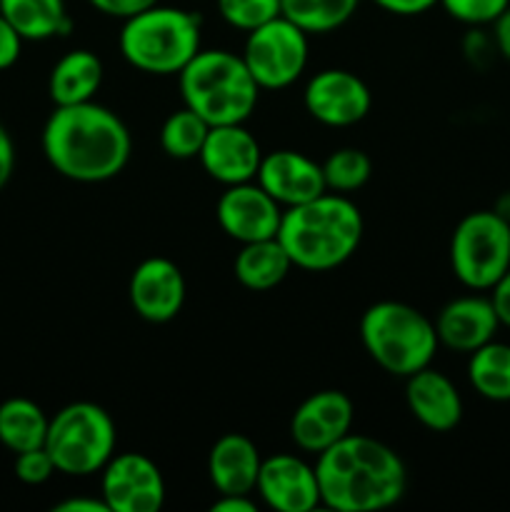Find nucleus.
Returning <instances> with one entry per match:
<instances>
[{
	"label": "nucleus",
	"instance_id": "2eb2a0df",
	"mask_svg": "<svg viewBox=\"0 0 510 512\" xmlns=\"http://www.w3.org/2000/svg\"><path fill=\"white\" fill-rule=\"evenodd\" d=\"M128 298L135 313L148 323H170L185 303L183 273L168 258H145L130 275Z\"/></svg>",
	"mask_w": 510,
	"mask_h": 512
},
{
	"label": "nucleus",
	"instance_id": "c85d7f7f",
	"mask_svg": "<svg viewBox=\"0 0 510 512\" xmlns=\"http://www.w3.org/2000/svg\"><path fill=\"white\" fill-rule=\"evenodd\" d=\"M218 13L230 28L250 33L268 20L283 15L280 0H218Z\"/></svg>",
	"mask_w": 510,
	"mask_h": 512
},
{
	"label": "nucleus",
	"instance_id": "e433bc0d",
	"mask_svg": "<svg viewBox=\"0 0 510 512\" xmlns=\"http://www.w3.org/2000/svg\"><path fill=\"white\" fill-rule=\"evenodd\" d=\"M213 512H255L258 503L253 500V495H218L213 505Z\"/></svg>",
	"mask_w": 510,
	"mask_h": 512
},
{
	"label": "nucleus",
	"instance_id": "20e7f679",
	"mask_svg": "<svg viewBox=\"0 0 510 512\" xmlns=\"http://www.w3.org/2000/svg\"><path fill=\"white\" fill-rule=\"evenodd\" d=\"M178 83L185 108L195 110L210 128L245 123L260 98V85L243 58L223 48H200L178 73Z\"/></svg>",
	"mask_w": 510,
	"mask_h": 512
},
{
	"label": "nucleus",
	"instance_id": "4c0bfd02",
	"mask_svg": "<svg viewBox=\"0 0 510 512\" xmlns=\"http://www.w3.org/2000/svg\"><path fill=\"white\" fill-rule=\"evenodd\" d=\"M53 512H110L103 498H65Z\"/></svg>",
	"mask_w": 510,
	"mask_h": 512
},
{
	"label": "nucleus",
	"instance_id": "ddd939ff",
	"mask_svg": "<svg viewBox=\"0 0 510 512\" xmlns=\"http://www.w3.org/2000/svg\"><path fill=\"white\" fill-rule=\"evenodd\" d=\"M353 400L340 390H320L298 405L290 418V438L303 453L320 455L353 433Z\"/></svg>",
	"mask_w": 510,
	"mask_h": 512
},
{
	"label": "nucleus",
	"instance_id": "9b49d317",
	"mask_svg": "<svg viewBox=\"0 0 510 512\" xmlns=\"http://www.w3.org/2000/svg\"><path fill=\"white\" fill-rule=\"evenodd\" d=\"M303 105L313 120L328 128H350L370 113L373 95L355 73L343 68H328L308 80Z\"/></svg>",
	"mask_w": 510,
	"mask_h": 512
},
{
	"label": "nucleus",
	"instance_id": "473e14b6",
	"mask_svg": "<svg viewBox=\"0 0 510 512\" xmlns=\"http://www.w3.org/2000/svg\"><path fill=\"white\" fill-rule=\"evenodd\" d=\"M88 3L103 15H108V18L125 20L130 15L140 13V10L150 8V5L160 3V0H88Z\"/></svg>",
	"mask_w": 510,
	"mask_h": 512
},
{
	"label": "nucleus",
	"instance_id": "f704fd0d",
	"mask_svg": "<svg viewBox=\"0 0 510 512\" xmlns=\"http://www.w3.org/2000/svg\"><path fill=\"white\" fill-rule=\"evenodd\" d=\"M15 170V145L5 125L0 123V190L10 183Z\"/></svg>",
	"mask_w": 510,
	"mask_h": 512
},
{
	"label": "nucleus",
	"instance_id": "39448f33",
	"mask_svg": "<svg viewBox=\"0 0 510 512\" xmlns=\"http://www.w3.org/2000/svg\"><path fill=\"white\" fill-rule=\"evenodd\" d=\"M200 43V15L160 3L125 18L118 35L123 58L150 75H178L200 53Z\"/></svg>",
	"mask_w": 510,
	"mask_h": 512
},
{
	"label": "nucleus",
	"instance_id": "2f4dec72",
	"mask_svg": "<svg viewBox=\"0 0 510 512\" xmlns=\"http://www.w3.org/2000/svg\"><path fill=\"white\" fill-rule=\"evenodd\" d=\"M23 43L25 40L20 38L18 30L0 15V70H8L10 65L18 63Z\"/></svg>",
	"mask_w": 510,
	"mask_h": 512
},
{
	"label": "nucleus",
	"instance_id": "7ed1b4c3",
	"mask_svg": "<svg viewBox=\"0 0 510 512\" xmlns=\"http://www.w3.org/2000/svg\"><path fill=\"white\" fill-rule=\"evenodd\" d=\"M363 215L340 193H323L308 203L283 210L278 240L293 268L325 273L348 263L363 240Z\"/></svg>",
	"mask_w": 510,
	"mask_h": 512
},
{
	"label": "nucleus",
	"instance_id": "1a4fd4ad",
	"mask_svg": "<svg viewBox=\"0 0 510 512\" xmlns=\"http://www.w3.org/2000/svg\"><path fill=\"white\" fill-rule=\"evenodd\" d=\"M308 50V33L285 15H278L250 30L240 58L260 90H283L305 73Z\"/></svg>",
	"mask_w": 510,
	"mask_h": 512
},
{
	"label": "nucleus",
	"instance_id": "a878e982",
	"mask_svg": "<svg viewBox=\"0 0 510 512\" xmlns=\"http://www.w3.org/2000/svg\"><path fill=\"white\" fill-rule=\"evenodd\" d=\"M360 0H280L288 20L308 35H325L343 28L358 10Z\"/></svg>",
	"mask_w": 510,
	"mask_h": 512
},
{
	"label": "nucleus",
	"instance_id": "bb28decb",
	"mask_svg": "<svg viewBox=\"0 0 510 512\" xmlns=\"http://www.w3.org/2000/svg\"><path fill=\"white\" fill-rule=\"evenodd\" d=\"M208 133L210 125L195 110L183 105V108L165 118L163 128H160V148L175 160L198 158Z\"/></svg>",
	"mask_w": 510,
	"mask_h": 512
},
{
	"label": "nucleus",
	"instance_id": "f8f14e48",
	"mask_svg": "<svg viewBox=\"0 0 510 512\" xmlns=\"http://www.w3.org/2000/svg\"><path fill=\"white\" fill-rule=\"evenodd\" d=\"M283 205L270 198L255 180L228 185L215 205V218L228 238L243 243L278 238Z\"/></svg>",
	"mask_w": 510,
	"mask_h": 512
},
{
	"label": "nucleus",
	"instance_id": "f3484780",
	"mask_svg": "<svg viewBox=\"0 0 510 512\" xmlns=\"http://www.w3.org/2000/svg\"><path fill=\"white\" fill-rule=\"evenodd\" d=\"M255 183L265 190L283 208L308 203L318 195L328 193L325 188L323 163H315L298 150H273L263 153Z\"/></svg>",
	"mask_w": 510,
	"mask_h": 512
},
{
	"label": "nucleus",
	"instance_id": "0eeeda50",
	"mask_svg": "<svg viewBox=\"0 0 510 512\" xmlns=\"http://www.w3.org/2000/svg\"><path fill=\"white\" fill-rule=\"evenodd\" d=\"M118 430L113 418L100 405L78 400L50 418L45 450L53 458L55 470L70 478H88L100 473L115 455Z\"/></svg>",
	"mask_w": 510,
	"mask_h": 512
},
{
	"label": "nucleus",
	"instance_id": "c9c22d12",
	"mask_svg": "<svg viewBox=\"0 0 510 512\" xmlns=\"http://www.w3.org/2000/svg\"><path fill=\"white\" fill-rule=\"evenodd\" d=\"M490 300L495 305V313H498L500 325L510 328V270L493 285L490 290Z\"/></svg>",
	"mask_w": 510,
	"mask_h": 512
},
{
	"label": "nucleus",
	"instance_id": "b1692460",
	"mask_svg": "<svg viewBox=\"0 0 510 512\" xmlns=\"http://www.w3.org/2000/svg\"><path fill=\"white\" fill-rule=\"evenodd\" d=\"M50 418L28 398H8L0 403V443L10 453L43 448Z\"/></svg>",
	"mask_w": 510,
	"mask_h": 512
},
{
	"label": "nucleus",
	"instance_id": "f257e3e1",
	"mask_svg": "<svg viewBox=\"0 0 510 512\" xmlns=\"http://www.w3.org/2000/svg\"><path fill=\"white\" fill-rule=\"evenodd\" d=\"M133 138L123 120L95 100L55 105L43 128V155L55 173L75 183H105L123 173Z\"/></svg>",
	"mask_w": 510,
	"mask_h": 512
},
{
	"label": "nucleus",
	"instance_id": "7c9ffc66",
	"mask_svg": "<svg viewBox=\"0 0 510 512\" xmlns=\"http://www.w3.org/2000/svg\"><path fill=\"white\" fill-rule=\"evenodd\" d=\"M15 478L25 485H43L53 478L58 470H55L53 458L50 453L43 448H33L25 450V453H15Z\"/></svg>",
	"mask_w": 510,
	"mask_h": 512
},
{
	"label": "nucleus",
	"instance_id": "6e6552de",
	"mask_svg": "<svg viewBox=\"0 0 510 512\" xmlns=\"http://www.w3.org/2000/svg\"><path fill=\"white\" fill-rule=\"evenodd\" d=\"M450 268L465 288L493 290L510 270V220L495 210L465 215L450 238Z\"/></svg>",
	"mask_w": 510,
	"mask_h": 512
},
{
	"label": "nucleus",
	"instance_id": "a211bd4d",
	"mask_svg": "<svg viewBox=\"0 0 510 512\" xmlns=\"http://www.w3.org/2000/svg\"><path fill=\"white\" fill-rule=\"evenodd\" d=\"M500 318L493 300L485 295H463L445 305L435 318V333L443 348L455 353H473L495 340Z\"/></svg>",
	"mask_w": 510,
	"mask_h": 512
},
{
	"label": "nucleus",
	"instance_id": "4be33fe9",
	"mask_svg": "<svg viewBox=\"0 0 510 512\" xmlns=\"http://www.w3.org/2000/svg\"><path fill=\"white\" fill-rule=\"evenodd\" d=\"M290 268H293V260L278 238L243 243L233 263L238 283L243 288L255 290V293L278 288L288 278Z\"/></svg>",
	"mask_w": 510,
	"mask_h": 512
},
{
	"label": "nucleus",
	"instance_id": "c756f323",
	"mask_svg": "<svg viewBox=\"0 0 510 512\" xmlns=\"http://www.w3.org/2000/svg\"><path fill=\"white\" fill-rule=\"evenodd\" d=\"M440 5L458 23L480 28L493 25L510 8V0H440Z\"/></svg>",
	"mask_w": 510,
	"mask_h": 512
},
{
	"label": "nucleus",
	"instance_id": "423d86ee",
	"mask_svg": "<svg viewBox=\"0 0 510 512\" xmlns=\"http://www.w3.org/2000/svg\"><path fill=\"white\" fill-rule=\"evenodd\" d=\"M360 340L370 360L395 378H410L433 365L440 348L433 320L398 300H380L365 310Z\"/></svg>",
	"mask_w": 510,
	"mask_h": 512
},
{
	"label": "nucleus",
	"instance_id": "aec40b11",
	"mask_svg": "<svg viewBox=\"0 0 510 512\" xmlns=\"http://www.w3.org/2000/svg\"><path fill=\"white\" fill-rule=\"evenodd\" d=\"M260 450L248 435L228 433L208 453V478L218 495H253L258 483Z\"/></svg>",
	"mask_w": 510,
	"mask_h": 512
},
{
	"label": "nucleus",
	"instance_id": "f03ea898",
	"mask_svg": "<svg viewBox=\"0 0 510 512\" xmlns=\"http://www.w3.org/2000/svg\"><path fill=\"white\" fill-rule=\"evenodd\" d=\"M320 505L335 512H378L400 503L408 473L393 448L348 433L315 460Z\"/></svg>",
	"mask_w": 510,
	"mask_h": 512
},
{
	"label": "nucleus",
	"instance_id": "dca6fc26",
	"mask_svg": "<svg viewBox=\"0 0 510 512\" xmlns=\"http://www.w3.org/2000/svg\"><path fill=\"white\" fill-rule=\"evenodd\" d=\"M205 173L220 185H238L255 180L263 150L243 123L213 125L198 155Z\"/></svg>",
	"mask_w": 510,
	"mask_h": 512
},
{
	"label": "nucleus",
	"instance_id": "5701e85b",
	"mask_svg": "<svg viewBox=\"0 0 510 512\" xmlns=\"http://www.w3.org/2000/svg\"><path fill=\"white\" fill-rule=\"evenodd\" d=\"M0 15L23 40H50L73 28L65 0H0Z\"/></svg>",
	"mask_w": 510,
	"mask_h": 512
},
{
	"label": "nucleus",
	"instance_id": "72a5a7b5",
	"mask_svg": "<svg viewBox=\"0 0 510 512\" xmlns=\"http://www.w3.org/2000/svg\"><path fill=\"white\" fill-rule=\"evenodd\" d=\"M380 10L393 15H403V18H413V15L428 13L430 8L440 5V0H373Z\"/></svg>",
	"mask_w": 510,
	"mask_h": 512
},
{
	"label": "nucleus",
	"instance_id": "9d476101",
	"mask_svg": "<svg viewBox=\"0 0 510 512\" xmlns=\"http://www.w3.org/2000/svg\"><path fill=\"white\" fill-rule=\"evenodd\" d=\"M100 475V498L110 512H158L165 505L163 473L148 455H113Z\"/></svg>",
	"mask_w": 510,
	"mask_h": 512
},
{
	"label": "nucleus",
	"instance_id": "393cba45",
	"mask_svg": "<svg viewBox=\"0 0 510 512\" xmlns=\"http://www.w3.org/2000/svg\"><path fill=\"white\" fill-rule=\"evenodd\" d=\"M468 380L480 398L490 403H510V345L490 340L473 350L468 360Z\"/></svg>",
	"mask_w": 510,
	"mask_h": 512
},
{
	"label": "nucleus",
	"instance_id": "58836bf2",
	"mask_svg": "<svg viewBox=\"0 0 510 512\" xmlns=\"http://www.w3.org/2000/svg\"><path fill=\"white\" fill-rule=\"evenodd\" d=\"M493 45L505 60H510V8L493 23Z\"/></svg>",
	"mask_w": 510,
	"mask_h": 512
},
{
	"label": "nucleus",
	"instance_id": "412c9836",
	"mask_svg": "<svg viewBox=\"0 0 510 512\" xmlns=\"http://www.w3.org/2000/svg\"><path fill=\"white\" fill-rule=\"evenodd\" d=\"M103 83V63L93 50H70L53 65L48 93L55 105L90 103Z\"/></svg>",
	"mask_w": 510,
	"mask_h": 512
},
{
	"label": "nucleus",
	"instance_id": "ea45409f",
	"mask_svg": "<svg viewBox=\"0 0 510 512\" xmlns=\"http://www.w3.org/2000/svg\"><path fill=\"white\" fill-rule=\"evenodd\" d=\"M493 210H495V213H500V215H503L505 220H510V193H505L503 198L498 200V205H495Z\"/></svg>",
	"mask_w": 510,
	"mask_h": 512
},
{
	"label": "nucleus",
	"instance_id": "4468645a",
	"mask_svg": "<svg viewBox=\"0 0 510 512\" xmlns=\"http://www.w3.org/2000/svg\"><path fill=\"white\" fill-rule=\"evenodd\" d=\"M255 493L275 512H310L320 505L315 468L288 453L263 458Z\"/></svg>",
	"mask_w": 510,
	"mask_h": 512
},
{
	"label": "nucleus",
	"instance_id": "6ab92c4d",
	"mask_svg": "<svg viewBox=\"0 0 510 512\" xmlns=\"http://www.w3.org/2000/svg\"><path fill=\"white\" fill-rule=\"evenodd\" d=\"M405 403L410 415L433 433H450L463 420V398L458 388L433 365L405 378Z\"/></svg>",
	"mask_w": 510,
	"mask_h": 512
},
{
	"label": "nucleus",
	"instance_id": "cd10ccee",
	"mask_svg": "<svg viewBox=\"0 0 510 512\" xmlns=\"http://www.w3.org/2000/svg\"><path fill=\"white\" fill-rule=\"evenodd\" d=\"M325 188L330 193L350 195L363 188L373 175V163L360 148H340L330 153L323 163Z\"/></svg>",
	"mask_w": 510,
	"mask_h": 512
}]
</instances>
